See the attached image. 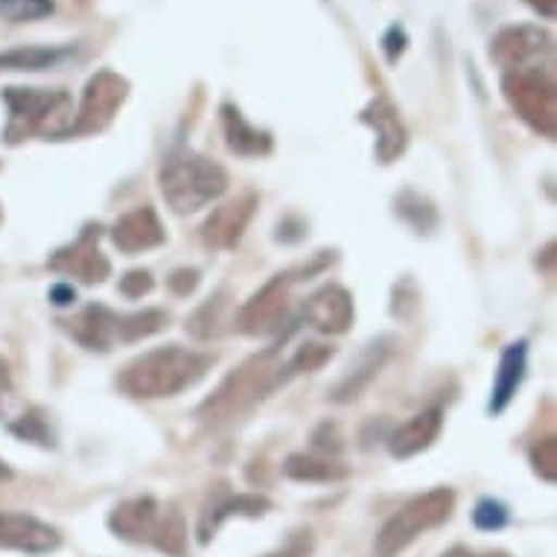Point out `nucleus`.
<instances>
[{"instance_id":"nucleus-1","label":"nucleus","mask_w":557,"mask_h":557,"mask_svg":"<svg viewBox=\"0 0 557 557\" xmlns=\"http://www.w3.org/2000/svg\"><path fill=\"white\" fill-rule=\"evenodd\" d=\"M213 359L208 354H196L187 347L170 345L149 350L135 362L123 368L117 376V385L128 397L152 400V397H173V394L190 388L208 374Z\"/></svg>"},{"instance_id":"nucleus-2","label":"nucleus","mask_w":557,"mask_h":557,"mask_svg":"<svg viewBox=\"0 0 557 557\" xmlns=\"http://www.w3.org/2000/svg\"><path fill=\"white\" fill-rule=\"evenodd\" d=\"M225 187H228L225 170L193 152L173 156L161 166V190L178 213L199 211L205 205H211L225 193Z\"/></svg>"},{"instance_id":"nucleus-3","label":"nucleus","mask_w":557,"mask_h":557,"mask_svg":"<svg viewBox=\"0 0 557 557\" xmlns=\"http://www.w3.org/2000/svg\"><path fill=\"white\" fill-rule=\"evenodd\" d=\"M3 100L10 102V126L7 140L18 144L33 132L47 137H59L74 132V109L71 97L64 91H36V88H10L3 91Z\"/></svg>"},{"instance_id":"nucleus-4","label":"nucleus","mask_w":557,"mask_h":557,"mask_svg":"<svg viewBox=\"0 0 557 557\" xmlns=\"http://www.w3.org/2000/svg\"><path fill=\"white\" fill-rule=\"evenodd\" d=\"M456 505V494L449 487H435L430 494L411 499L403 511H397L392 520L385 522L380 537H376V552L383 557H394L397 552L409 546L411 540L421 537L423 531L435 529L447 520Z\"/></svg>"},{"instance_id":"nucleus-5","label":"nucleus","mask_w":557,"mask_h":557,"mask_svg":"<svg viewBox=\"0 0 557 557\" xmlns=\"http://www.w3.org/2000/svg\"><path fill=\"white\" fill-rule=\"evenodd\" d=\"M505 97L531 128L555 137L557 102L552 76L543 71H511L505 76Z\"/></svg>"},{"instance_id":"nucleus-6","label":"nucleus","mask_w":557,"mask_h":557,"mask_svg":"<svg viewBox=\"0 0 557 557\" xmlns=\"http://www.w3.org/2000/svg\"><path fill=\"white\" fill-rule=\"evenodd\" d=\"M272 371H277V368H269V359L265 357L251 359V362H246V366L239 368L237 374H231L228 380L222 383L216 397H213L205 409H211L216 411V414H225V418H228V414L239 411L243 406H248V403H255L257 397H263V392L272 388Z\"/></svg>"},{"instance_id":"nucleus-7","label":"nucleus","mask_w":557,"mask_h":557,"mask_svg":"<svg viewBox=\"0 0 557 557\" xmlns=\"http://www.w3.org/2000/svg\"><path fill=\"white\" fill-rule=\"evenodd\" d=\"M286 298H289V289H286V277H274L260 289V293L251 298V301L239 310L237 327L248 336H265V333H274L281 327V321L286 319Z\"/></svg>"},{"instance_id":"nucleus-8","label":"nucleus","mask_w":557,"mask_h":557,"mask_svg":"<svg viewBox=\"0 0 557 557\" xmlns=\"http://www.w3.org/2000/svg\"><path fill=\"white\" fill-rule=\"evenodd\" d=\"M123 100H126V83L117 74L106 71V74L94 76L88 88H85L83 109H79V120L74 123V132H97V128H106Z\"/></svg>"},{"instance_id":"nucleus-9","label":"nucleus","mask_w":557,"mask_h":557,"mask_svg":"<svg viewBox=\"0 0 557 557\" xmlns=\"http://www.w3.org/2000/svg\"><path fill=\"white\" fill-rule=\"evenodd\" d=\"M59 546V531L27 513H0V548L24 555H45Z\"/></svg>"},{"instance_id":"nucleus-10","label":"nucleus","mask_w":557,"mask_h":557,"mask_svg":"<svg viewBox=\"0 0 557 557\" xmlns=\"http://www.w3.org/2000/svg\"><path fill=\"white\" fill-rule=\"evenodd\" d=\"M50 265H53L55 272L83 277L85 284H100V281H106L111 272L109 260L102 257V251L97 248V243H94V231H85L74 246L62 248V251L50 260Z\"/></svg>"},{"instance_id":"nucleus-11","label":"nucleus","mask_w":557,"mask_h":557,"mask_svg":"<svg viewBox=\"0 0 557 557\" xmlns=\"http://www.w3.org/2000/svg\"><path fill=\"white\" fill-rule=\"evenodd\" d=\"M304 315L321 333H345L354 324V301L342 286H324L307 301Z\"/></svg>"},{"instance_id":"nucleus-12","label":"nucleus","mask_w":557,"mask_h":557,"mask_svg":"<svg viewBox=\"0 0 557 557\" xmlns=\"http://www.w3.org/2000/svg\"><path fill=\"white\" fill-rule=\"evenodd\" d=\"M255 196H243V199H234L228 205L216 208L211 220L205 222V228H201L205 243L216 248L237 246V239L243 237V231H246L248 220L255 213Z\"/></svg>"},{"instance_id":"nucleus-13","label":"nucleus","mask_w":557,"mask_h":557,"mask_svg":"<svg viewBox=\"0 0 557 557\" xmlns=\"http://www.w3.org/2000/svg\"><path fill=\"white\" fill-rule=\"evenodd\" d=\"M111 237H114V246L120 251L137 255V251L161 246L164 243V228H161V222H158L152 208H137V211L120 216L114 231H111Z\"/></svg>"},{"instance_id":"nucleus-14","label":"nucleus","mask_w":557,"mask_h":557,"mask_svg":"<svg viewBox=\"0 0 557 557\" xmlns=\"http://www.w3.org/2000/svg\"><path fill=\"white\" fill-rule=\"evenodd\" d=\"M156 522H158L156 499H152V496H137V499H128V503L114 508L109 525L117 537L132 540V543H144V540H152Z\"/></svg>"},{"instance_id":"nucleus-15","label":"nucleus","mask_w":557,"mask_h":557,"mask_svg":"<svg viewBox=\"0 0 557 557\" xmlns=\"http://www.w3.org/2000/svg\"><path fill=\"white\" fill-rule=\"evenodd\" d=\"M362 120L376 132V156L383 164H392L394 158L406 149V128H403L397 111L388 100H374L362 111Z\"/></svg>"},{"instance_id":"nucleus-16","label":"nucleus","mask_w":557,"mask_h":557,"mask_svg":"<svg viewBox=\"0 0 557 557\" xmlns=\"http://www.w3.org/2000/svg\"><path fill=\"white\" fill-rule=\"evenodd\" d=\"M548 38L534 27H508L496 36L494 47H491V59L511 67V71H522V64L529 62L531 55H537L546 47Z\"/></svg>"},{"instance_id":"nucleus-17","label":"nucleus","mask_w":557,"mask_h":557,"mask_svg":"<svg viewBox=\"0 0 557 557\" xmlns=\"http://www.w3.org/2000/svg\"><path fill=\"white\" fill-rule=\"evenodd\" d=\"M441 432V411L430 409L414 414L411 421H406L403 426L388 435V449H392L394 458H411L418 456L421 449H426L432 441L438 438Z\"/></svg>"},{"instance_id":"nucleus-18","label":"nucleus","mask_w":557,"mask_h":557,"mask_svg":"<svg viewBox=\"0 0 557 557\" xmlns=\"http://www.w3.org/2000/svg\"><path fill=\"white\" fill-rule=\"evenodd\" d=\"M71 324L76 342H83L91 350H109L114 338H120V315H114L106 307H88L83 315H76Z\"/></svg>"},{"instance_id":"nucleus-19","label":"nucleus","mask_w":557,"mask_h":557,"mask_svg":"<svg viewBox=\"0 0 557 557\" xmlns=\"http://www.w3.org/2000/svg\"><path fill=\"white\" fill-rule=\"evenodd\" d=\"M522 376H525V342L505 347L503 359H499V371H496V385H494V400L491 409L503 411L511 397L520 388Z\"/></svg>"},{"instance_id":"nucleus-20","label":"nucleus","mask_w":557,"mask_h":557,"mask_svg":"<svg viewBox=\"0 0 557 557\" xmlns=\"http://www.w3.org/2000/svg\"><path fill=\"white\" fill-rule=\"evenodd\" d=\"M225 114V132H228V147L237 152V156H265L272 144H269V137L260 135L257 128H251L243 120L239 111H234L231 106L222 109Z\"/></svg>"},{"instance_id":"nucleus-21","label":"nucleus","mask_w":557,"mask_h":557,"mask_svg":"<svg viewBox=\"0 0 557 557\" xmlns=\"http://www.w3.org/2000/svg\"><path fill=\"white\" fill-rule=\"evenodd\" d=\"M269 508L263 496H237V499H228V503L216 505L211 513H205V520L199 525V540L201 543H208L211 534L222 525V520H228V517H260V513Z\"/></svg>"},{"instance_id":"nucleus-22","label":"nucleus","mask_w":557,"mask_h":557,"mask_svg":"<svg viewBox=\"0 0 557 557\" xmlns=\"http://www.w3.org/2000/svg\"><path fill=\"white\" fill-rule=\"evenodd\" d=\"M383 359H385V347L371 345V350H366V354H362V359H359L357 371L350 368V374H347L345 380L338 383V388L333 392V400L345 403V400H350V397H357V394L368 385V380H371V376L380 371Z\"/></svg>"},{"instance_id":"nucleus-23","label":"nucleus","mask_w":557,"mask_h":557,"mask_svg":"<svg viewBox=\"0 0 557 557\" xmlns=\"http://www.w3.org/2000/svg\"><path fill=\"white\" fill-rule=\"evenodd\" d=\"M67 50L55 47H18L10 53H0V71H45L62 62Z\"/></svg>"},{"instance_id":"nucleus-24","label":"nucleus","mask_w":557,"mask_h":557,"mask_svg":"<svg viewBox=\"0 0 557 557\" xmlns=\"http://www.w3.org/2000/svg\"><path fill=\"white\" fill-rule=\"evenodd\" d=\"M286 475L295 482H333L347 475V470L336 461H324V458H307V456H293L286 461Z\"/></svg>"},{"instance_id":"nucleus-25","label":"nucleus","mask_w":557,"mask_h":557,"mask_svg":"<svg viewBox=\"0 0 557 557\" xmlns=\"http://www.w3.org/2000/svg\"><path fill=\"white\" fill-rule=\"evenodd\" d=\"M152 543H156L161 552H166V555L184 557V548H187V525H184L182 513L166 511L164 520L156 522Z\"/></svg>"},{"instance_id":"nucleus-26","label":"nucleus","mask_w":557,"mask_h":557,"mask_svg":"<svg viewBox=\"0 0 557 557\" xmlns=\"http://www.w3.org/2000/svg\"><path fill=\"white\" fill-rule=\"evenodd\" d=\"M166 321L170 319H166L164 310L135 312V315L120 319V338H123V342H137V338L152 336V333H158V330H164Z\"/></svg>"},{"instance_id":"nucleus-27","label":"nucleus","mask_w":557,"mask_h":557,"mask_svg":"<svg viewBox=\"0 0 557 557\" xmlns=\"http://www.w3.org/2000/svg\"><path fill=\"white\" fill-rule=\"evenodd\" d=\"M53 12V0H0V15L10 21H36Z\"/></svg>"},{"instance_id":"nucleus-28","label":"nucleus","mask_w":557,"mask_h":557,"mask_svg":"<svg viewBox=\"0 0 557 557\" xmlns=\"http://www.w3.org/2000/svg\"><path fill=\"white\" fill-rule=\"evenodd\" d=\"M327 359H333V347L319 345V342H310V345L298 347V354L293 359V371H319Z\"/></svg>"},{"instance_id":"nucleus-29","label":"nucleus","mask_w":557,"mask_h":557,"mask_svg":"<svg viewBox=\"0 0 557 557\" xmlns=\"http://www.w3.org/2000/svg\"><path fill=\"white\" fill-rule=\"evenodd\" d=\"M531 461L537 467V473L546 479V482H555L557 479V441L546 438L540 441L537 447L531 449Z\"/></svg>"},{"instance_id":"nucleus-30","label":"nucleus","mask_w":557,"mask_h":557,"mask_svg":"<svg viewBox=\"0 0 557 557\" xmlns=\"http://www.w3.org/2000/svg\"><path fill=\"white\" fill-rule=\"evenodd\" d=\"M473 522L484 531H496L508 522V511H505V505L494 503V499H482V503L475 505Z\"/></svg>"},{"instance_id":"nucleus-31","label":"nucleus","mask_w":557,"mask_h":557,"mask_svg":"<svg viewBox=\"0 0 557 557\" xmlns=\"http://www.w3.org/2000/svg\"><path fill=\"white\" fill-rule=\"evenodd\" d=\"M12 432H18L21 438L38 441V444H50V435H47V426L41 421V414H24L21 423H12Z\"/></svg>"},{"instance_id":"nucleus-32","label":"nucleus","mask_w":557,"mask_h":557,"mask_svg":"<svg viewBox=\"0 0 557 557\" xmlns=\"http://www.w3.org/2000/svg\"><path fill=\"white\" fill-rule=\"evenodd\" d=\"M149 289H152V277H149V272H132L120 281V293L126 295V298H140V295H147Z\"/></svg>"},{"instance_id":"nucleus-33","label":"nucleus","mask_w":557,"mask_h":557,"mask_svg":"<svg viewBox=\"0 0 557 557\" xmlns=\"http://www.w3.org/2000/svg\"><path fill=\"white\" fill-rule=\"evenodd\" d=\"M383 50H385V55H388V62H397L403 50H406V33H403V29L397 27V24H394V27L388 29V33H385Z\"/></svg>"},{"instance_id":"nucleus-34","label":"nucleus","mask_w":557,"mask_h":557,"mask_svg":"<svg viewBox=\"0 0 557 557\" xmlns=\"http://www.w3.org/2000/svg\"><path fill=\"white\" fill-rule=\"evenodd\" d=\"M196 284H199V274L190 272V269H182V272H175L173 277H170V286H173L178 295L193 293V289H196Z\"/></svg>"},{"instance_id":"nucleus-35","label":"nucleus","mask_w":557,"mask_h":557,"mask_svg":"<svg viewBox=\"0 0 557 557\" xmlns=\"http://www.w3.org/2000/svg\"><path fill=\"white\" fill-rule=\"evenodd\" d=\"M50 298H53L59 307H64V304H71L76 298V293L71 289V286H53V293H50Z\"/></svg>"},{"instance_id":"nucleus-36","label":"nucleus","mask_w":557,"mask_h":557,"mask_svg":"<svg viewBox=\"0 0 557 557\" xmlns=\"http://www.w3.org/2000/svg\"><path fill=\"white\" fill-rule=\"evenodd\" d=\"M10 366H7V359H0V403H3V397H10Z\"/></svg>"},{"instance_id":"nucleus-37","label":"nucleus","mask_w":557,"mask_h":557,"mask_svg":"<svg viewBox=\"0 0 557 557\" xmlns=\"http://www.w3.org/2000/svg\"><path fill=\"white\" fill-rule=\"evenodd\" d=\"M525 3H529V7H534L540 15H546V18H555L557 0H525Z\"/></svg>"},{"instance_id":"nucleus-38","label":"nucleus","mask_w":557,"mask_h":557,"mask_svg":"<svg viewBox=\"0 0 557 557\" xmlns=\"http://www.w3.org/2000/svg\"><path fill=\"white\" fill-rule=\"evenodd\" d=\"M265 557H307V546L295 543V546L284 548V552H274V555H265Z\"/></svg>"},{"instance_id":"nucleus-39","label":"nucleus","mask_w":557,"mask_h":557,"mask_svg":"<svg viewBox=\"0 0 557 557\" xmlns=\"http://www.w3.org/2000/svg\"><path fill=\"white\" fill-rule=\"evenodd\" d=\"M444 557H505V555H470V552H465V548H456V552H449V555Z\"/></svg>"}]
</instances>
